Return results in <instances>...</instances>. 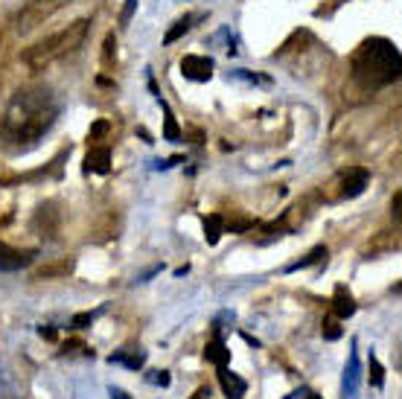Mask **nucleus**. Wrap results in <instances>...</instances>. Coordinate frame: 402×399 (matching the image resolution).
<instances>
[{
  "label": "nucleus",
  "instance_id": "b1692460",
  "mask_svg": "<svg viewBox=\"0 0 402 399\" xmlns=\"http://www.w3.org/2000/svg\"><path fill=\"white\" fill-rule=\"evenodd\" d=\"M152 382H154V385H161V388H169V382H172V379H169V373H166V371H158V373L152 376Z\"/></svg>",
  "mask_w": 402,
  "mask_h": 399
},
{
  "label": "nucleus",
  "instance_id": "4be33fe9",
  "mask_svg": "<svg viewBox=\"0 0 402 399\" xmlns=\"http://www.w3.org/2000/svg\"><path fill=\"white\" fill-rule=\"evenodd\" d=\"M134 9H137V0H126V6H122V12H120V21H122V23H129L132 15H134Z\"/></svg>",
  "mask_w": 402,
  "mask_h": 399
},
{
  "label": "nucleus",
  "instance_id": "9b49d317",
  "mask_svg": "<svg viewBox=\"0 0 402 399\" xmlns=\"http://www.w3.org/2000/svg\"><path fill=\"white\" fill-rule=\"evenodd\" d=\"M222 233H225V222H222L219 213H210V216H204V239H207V245H216V242L222 239Z\"/></svg>",
  "mask_w": 402,
  "mask_h": 399
},
{
  "label": "nucleus",
  "instance_id": "c85d7f7f",
  "mask_svg": "<svg viewBox=\"0 0 402 399\" xmlns=\"http://www.w3.org/2000/svg\"><path fill=\"white\" fill-rule=\"evenodd\" d=\"M303 399H321L318 393H312V390H303Z\"/></svg>",
  "mask_w": 402,
  "mask_h": 399
},
{
  "label": "nucleus",
  "instance_id": "6ab92c4d",
  "mask_svg": "<svg viewBox=\"0 0 402 399\" xmlns=\"http://www.w3.org/2000/svg\"><path fill=\"white\" fill-rule=\"evenodd\" d=\"M108 132H111V122H108V119H97L94 126H90L88 137H90V140H100V137H105Z\"/></svg>",
  "mask_w": 402,
  "mask_h": 399
},
{
  "label": "nucleus",
  "instance_id": "f03ea898",
  "mask_svg": "<svg viewBox=\"0 0 402 399\" xmlns=\"http://www.w3.org/2000/svg\"><path fill=\"white\" fill-rule=\"evenodd\" d=\"M353 79L361 90H379L399 79V50L388 38H367L353 55Z\"/></svg>",
  "mask_w": 402,
  "mask_h": 399
},
{
  "label": "nucleus",
  "instance_id": "a211bd4d",
  "mask_svg": "<svg viewBox=\"0 0 402 399\" xmlns=\"http://www.w3.org/2000/svg\"><path fill=\"white\" fill-rule=\"evenodd\" d=\"M321 332H324V339H327V341H338V339H342V335H344V329L338 326V321H324Z\"/></svg>",
  "mask_w": 402,
  "mask_h": 399
},
{
  "label": "nucleus",
  "instance_id": "2eb2a0df",
  "mask_svg": "<svg viewBox=\"0 0 402 399\" xmlns=\"http://www.w3.org/2000/svg\"><path fill=\"white\" fill-rule=\"evenodd\" d=\"M143 361H146V353H114L111 356V364H126V367H132V371H137V367H143Z\"/></svg>",
  "mask_w": 402,
  "mask_h": 399
},
{
  "label": "nucleus",
  "instance_id": "f8f14e48",
  "mask_svg": "<svg viewBox=\"0 0 402 399\" xmlns=\"http://www.w3.org/2000/svg\"><path fill=\"white\" fill-rule=\"evenodd\" d=\"M327 254H329V251H327V245H318V248H312V251H309L303 260L292 262L286 271L292 274V271H300V268H309V265H318V262H324V260H327Z\"/></svg>",
  "mask_w": 402,
  "mask_h": 399
},
{
  "label": "nucleus",
  "instance_id": "9d476101",
  "mask_svg": "<svg viewBox=\"0 0 402 399\" xmlns=\"http://www.w3.org/2000/svg\"><path fill=\"white\" fill-rule=\"evenodd\" d=\"M204 358L213 361L216 367H228V361H231V350L225 347V341L219 339V335H213V341H207V347H204Z\"/></svg>",
  "mask_w": 402,
  "mask_h": 399
},
{
  "label": "nucleus",
  "instance_id": "1a4fd4ad",
  "mask_svg": "<svg viewBox=\"0 0 402 399\" xmlns=\"http://www.w3.org/2000/svg\"><path fill=\"white\" fill-rule=\"evenodd\" d=\"M219 382H222V390L228 399H242L245 390H248V382L239 379L236 373H231L228 367H219Z\"/></svg>",
  "mask_w": 402,
  "mask_h": 399
},
{
  "label": "nucleus",
  "instance_id": "39448f33",
  "mask_svg": "<svg viewBox=\"0 0 402 399\" xmlns=\"http://www.w3.org/2000/svg\"><path fill=\"white\" fill-rule=\"evenodd\" d=\"M33 260H36V251H18V248H9L6 242H0V268L4 271L26 268Z\"/></svg>",
  "mask_w": 402,
  "mask_h": 399
},
{
  "label": "nucleus",
  "instance_id": "5701e85b",
  "mask_svg": "<svg viewBox=\"0 0 402 399\" xmlns=\"http://www.w3.org/2000/svg\"><path fill=\"white\" fill-rule=\"evenodd\" d=\"M251 228H254L251 219H239V222H231V225H228L231 233H242V230H251Z\"/></svg>",
  "mask_w": 402,
  "mask_h": 399
},
{
  "label": "nucleus",
  "instance_id": "6e6552de",
  "mask_svg": "<svg viewBox=\"0 0 402 399\" xmlns=\"http://www.w3.org/2000/svg\"><path fill=\"white\" fill-rule=\"evenodd\" d=\"M332 312L338 321H344V318H353L356 315V300L353 294L347 292V286H335V294H332Z\"/></svg>",
  "mask_w": 402,
  "mask_h": 399
},
{
  "label": "nucleus",
  "instance_id": "ddd939ff",
  "mask_svg": "<svg viewBox=\"0 0 402 399\" xmlns=\"http://www.w3.org/2000/svg\"><path fill=\"white\" fill-rule=\"evenodd\" d=\"M161 108H164V114H166V119H164V137H166L169 143H178V140H181L178 119H175V114H172V108H169L166 102H161Z\"/></svg>",
  "mask_w": 402,
  "mask_h": 399
},
{
  "label": "nucleus",
  "instance_id": "423d86ee",
  "mask_svg": "<svg viewBox=\"0 0 402 399\" xmlns=\"http://www.w3.org/2000/svg\"><path fill=\"white\" fill-rule=\"evenodd\" d=\"M342 196L344 198H356V196H361L364 193V187L370 183V172L367 169H361V166H353V169H347L344 175H342Z\"/></svg>",
  "mask_w": 402,
  "mask_h": 399
},
{
  "label": "nucleus",
  "instance_id": "7ed1b4c3",
  "mask_svg": "<svg viewBox=\"0 0 402 399\" xmlns=\"http://www.w3.org/2000/svg\"><path fill=\"white\" fill-rule=\"evenodd\" d=\"M85 29H88V21H76V23H70L68 29H61V33H55V36L38 41L36 47H29L21 58L26 61V65H36V68H38V65H47V61H53V58L68 55V53H73V50L82 44Z\"/></svg>",
  "mask_w": 402,
  "mask_h": 399
},
{
  "label": "nucleus",
  "instance_id": "a878e982",
  "mask_svg": "<svg viewBox=\"0 0 402 399\" xmlns=\"http://www.w3.org/2000/svg\"><path fill=\"white\" fill-rule=\"evenodd\" d=\"M38 335H41V339H47V341H55V329L53 326H41Z\"/></svg>",
  "mask_w": 402,
  "mask_h": 399
},
{
  "label": "nucleus",
  "instance_id": "cd10ccee",
  "mask_svg": "<svg viewBox=\"0 0 402 399\" xmlns=\"http://www.w3.org/2000/svg\"><path fill=\"white\" fill-rule=\"evenodd\" d=\"M210 396V388H199L196 393H193V399H207Z\"/></svg>",
  "mask_w": 402,
  "mask_h": 399
},
{
  "label": "nucleus",
  "instance_id": "bb28decb",
  "mask_svg": "<svg viewBox=\"0 0 402 399\" xmlns=\"http://www.w3.org/2000/svg\"><path fill=\"white\" fill-rule=\"evenodd\" d=\"M111 399H129V393L120 390V388H111Z\"/></svg>",
  "mask_w": 402,
  "mask_h": 399
},
{
  "label": "nucleus",
  "instance_id": "393cba45",
  "mask_svg": "<svg viewBox=\"0 0 402 399\" xmlns=\"http://www.w3.org/2000/svg\"><path fill=\"white\" fill-rule=\"evenodd\" d=\"M399 204H402V193H393V201H391V213H393V222H399Z\"/></svg>",
  "mask_w": 402,
  "mask_h": 399
},
{
  "label": "nucleus",
  "instance_id": "412c9836",
  "mask_svg": "<svg viewBox=\"0 0 402 399\" xmlns=\"http://www.w3.org/2000/svg\"><path fill=\"white\" fill-rule=\"evenodd\" d=\"M76 329H85V326H90L94 324V312H79V315H73V321H70Z\"/></svg>",
  "mask_w": 402,
  "mask_h": 399
},
{
  "label": "nucleus",
  "instance_id": "aec40b11",
  "mask_svg": "<svg viewBox=\"0 0 402 399\" xmlns=\"http://www.w3.org/2000/svg\"><path fill=\"white\" fill-rule=\"evenodd\" d=\"M102 55H105V65H111V61L117 58V38H114V33L105 36V50H102Z\"/></svg>",
  "mask_w": 402,
  "mask_h": 399
},
{
  "label": "nucleus",
  "instance_id": "dca6fc26",
  "mask_svg": "<svg viewBox=\"0 0 402 399\" xmlns=\"http://www.w3.org/2000/svg\"><path fill=\"white\" fill-rule=\"evenodd\" d=\"M367 379H370V385H374V388L385 385V367L376 361V356H370V361H367Z\"/></svg>",
  "mask_w": 402,
  "mask_h": 399
},
{
  "label": "nucleus",
  "instance_id": "20e7f679",
  "mask_svg": "<svg viewBox=\"0 0 402 399\" xmlns=\"http://www.w3.org/2000/svg\"><path fill=\"white\" fill-rule=\"evenodd\" d=\"M181 76L190 82H207L213 76V58L207 55H184L181 58Z\"/></svg>",
  "mask_w": 402,
  "mask_h": 399
},
{
  "label": "nucleus",
  "instance_id": "f257e3e1",
  "mask_svg": "<svg viewBox=\"0 0 402 399\" xmlns=\"http://www.w3.org/2000/svg\"><path fill=\"white\" fill-rule=\"evenodd\" d=\"M58 117V102L50 90H18L9 102L4 119H0V134L6 140H38Z\"/></svg>",
  "mask_w": 402,
  "mask_h": 399
},
{
  "label": "nucleus",
  "instance_id": "f3484780",
  "mask_svg": "<svg viewBox=\"0 0 402 399\" xmlns=\"http://www.w3.org/2000/svg\"><path fill=\"white\" fill-rule=\"evenodd\" d=\"M190 21H193L190 15H187V18H181V21H178V23L169 29V33L164 36V44H175V41H178V38H181L184 33H187V29H190Z\"/></svg>",
  "mask_w": 402,
  "mask_h": 399
},
{
  "label": "nucleus",
  "instance_id": "0eeeda50",
  "mask_svg": "<svg viewBox=\"0 0 402 399\" xmlns=\"http://www.w3.org/2000/svg\"><path fill=\"white\" fill-rule=\"evenodd\" d=\"M85 172H100L108 175L111 172V149L108 146H94L85 158Z\"/></svg>",
  "mask_w": 402,
  "mask_h": 399
},
{
  "label": "nucleus",
  "instance_id": "4468645a",
  "mask_svg": "<svg viewBox=\"0 0 402 399\" xmlns=\"http://www.w3.org/2000/svg\"><path fill=\"white\" fill-rule=\"evenodd\" d=\"M359 376H361V373H359V356L353 353V356H350V371H347V376H344V396H350V399L356 396Z\"/></svg>",
  "mask_w": 402,
  "mask_h": 399
}]
</instances>
